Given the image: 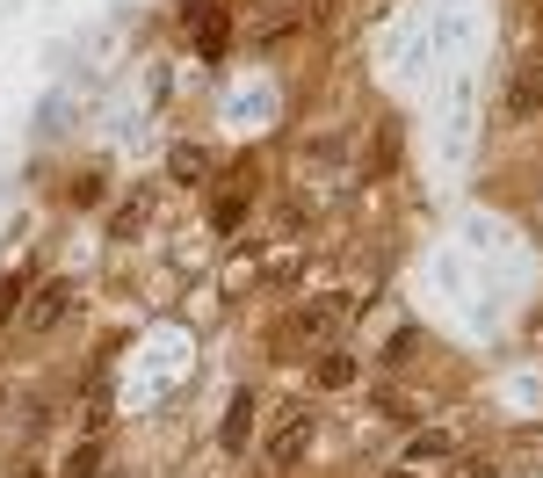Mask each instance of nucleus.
Returning <instances> with one entry per match:
<instances>
[{"instance_id": "f257e3e1", "label": "nucleus", "mask_w": 543, "mask_h": 478, "mask_svg": "<svg viewBox=\"0 0 543 478\" xmlns=\"http://www.w3.org/2000/svg\"><path fill=\"white\" fill-rule=\"evenodd\" d=\"M66 312H73V290H66V283H44V290H37V305L22 312V326H29V334H51Z\"/></svg>"}, {"instance_id": "f03ea898", "label": "nucleus", "mask_w": 543, "mask_h": 478, "mask_svg": "<svg viewBox=\"0 0 543 478\" xmlns=\"http://www.w3.org/2000/svg\"><path fill=\"white\" fill-rule=\"evenodd\" d=\"M305 442H312V421H305V413H290V421L276 428V442H268V464H276V471H290L297 457H305Z\"/></svg>"}, {"instance_id": "7ed1b4c3", "label": "nucleus", "mask_w": 543, "mask_h": 478, "mask_svg": "<svg viewBox=\"0 0 543 478\" xmlns=\"http://www.w3.org/2000/svg\"><path fill=\"white\" fill-rule=\"evenodd\" d=\"M341 312H348V297H319V305H305V312L290 319V341H312V334H326V326H334Z\"/></svg>"}, {"instance_id": "20e7f679", "label": "nucleus", "mask_w": 543, "mask_h": 478, "mask_svg": "<svg viewBox=\"0 0 543 478\" xmlns=\"http://www.w3.org/2000/svg\"><path fill=\"white\" fill-rule=\"evenodd\" d=\"M536 109H543V73L529 66V73L507 80V116H536Z\"/></svg>"}, {"instance_id": "39448f33", "label": "nucleus", "mask_w": 543, "mask_h": 478, "mask_svg": "<svg viewBox=\"0 0 543 478\" xmlns=\"http://www.w3.org/2000/svg\"><path fill=\"white\" fill-rule=\"evenodd\" d=\"M312 377H319V392H341V384H355V355H341V348H326Z\"/></svg>"}, {"instance_id": "423d86ee", "label": "nucleus", "mask_w": 543, "mask_h": 478, "mask_svg": "<svg viewBox=\"0 0 543 478\" xmlns=\"http://www.w3.org/2000/svg\"><path fill=\"white\" fill-rule=\"evenodd\" d=\"M167 174H174V182H203V174H210V153H203V145H174V153H167Z\"/></svg>"}, {"instance_id": "0eeeda50", "label": "nucleus", "mask_w": 543, "mask_h": 478, "mask_svg": "<svg viewBox=\"0 0 543 478\" xmlns=\"http://www.w3.org/2000/svg\"><path fill=\"white\" fill-rule=\"evenodd\" d=\"M218 435H225V450H239V442L254 435V399H247V392L232 399V413H225V428H218Z\"/></svg>"}, {"instance_id": "6e6552de", "label": "nucleus", "mask_w": 543, "mask_h": 478, "mask_svg": "<svg viewBox=\"0 0 543 478\" xmlns=\"http://www.w3.org/2000/svg\"><path fill=\"white\" fill-rule=\"evenodd\" d=\"M145 218H153V189H138L124 211H116V239H138V232H145Z\"/></svg>"}, {"instance_id": "1a4fd4ad", "label": "nucleus", "mask_w": 543, "mask_h": 478, "mask_svg": "<svg viewBox=\"0 0 543 478\" xmlns=\"http://www.w3.org/2000/svg\"><path fill=\"white\" fill-rule=\"evenodd\" d=\"M95 464H102V450H95V442H80L73 464H66V478H95Z\"/></svg>"}, {"instance_id": "9d476101", "label": "nucleus", "mask_w": 543, "mask_h": 478, "mask_svg": "<svg viewBox=\"0 0 543 478\" xmlns=\"http://www.w3.org/2000/svg\"><path fill=\"white\" fill-rule=\"evenodd\" d=\"M428 457H449V435H420L413 442V464H428Z\"/></svg>"}, {"instance_id": "9b49d317", "label": "nucleus", "mask_w": 543, "mask_h": 478, "mask_svg": "<svg viewBox=\"0 0 543 478\" xmlns=\"http://www.w3.org/2000/svg\"><path fill=\"white\" fill-rule=\"evenodd\" d=\"M15 312V283H0V319H8Z\"/></svg>"}, {"instance_id": "f8f14e48", "label": "nucleus", "mask_w": 543, "mask_h": 478, "mask_svg": "<svg viewBox=\"0 0 543 478\" xmlns=\"http://www.w3.org/2000/svg\"><path fill=\"white\" fill-rule=\"evenodd\" d=\"M384 478H413V471H406V464H399V471H384Z\"/></svg>"}]
</instances>
